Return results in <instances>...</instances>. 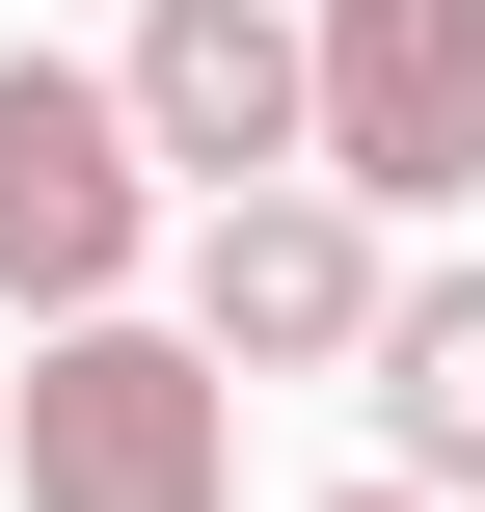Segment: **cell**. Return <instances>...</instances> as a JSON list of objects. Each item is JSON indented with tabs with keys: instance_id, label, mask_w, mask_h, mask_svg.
Returning <instances> with one entry per match:
<instances>
[{
	"instance_id": "cell-4",
	"label": "cell",
	"mask_w": 485,
	"mask_h": 512,
	"mask_svg": "<svg viewBox=\"0 0 485 512\" xmlns=\"http://www.w3.org/2000/svg\"><path fill=\"white\" fill-rule=\"evenodd\" d=\"M378 324H405V270H378L351 189H243V216H189V351H216V378H378Z\"/></svg>"
},
{
	"instance_id": "cell-1",
	"label": "cell",
	"mask_w": 485,
	"mask_h": 512,
	"mask_svg": "<svg viewBox=\"0 0 485 512\" xmlns=\"http://www.w3.org/2000/svg\"><path fill=\"white\" fill-rule=\"evenodd\" d=\"M0 486L27 512H243V378L189 324H54L0 378Z\"/></svg>"
},
{
	"instance_id": "cell-6",
	"label": "cell",
	"mask_w": 485,
	"mask_h": 512,
	"mask_svg": "<svg viewBox=\"0 0 485 512\" xmlns=\"http://www.w3.org/2000/svg\"><path fill=\"white\" fill-rule=\"evenodd\" d=\"M378 486L485 512V270H405V324H378Z\"/></svg>"
},
{
	"instance_id": "cell-7",
	"label": "cell",
	"mask_w": 485,
	"mask_h": 512,
	"mask_svg": "<svg viewBox=\"0 0 485 512\" xmlns=\"http://www.w3.org/2000/svg\"><path fill=\"white\" fill-rule=\"evenodd\" d=\"M324 512H432V486H324Z\"/></svg>"
},
{
	"instance_id": "cell-3",
	"label": "cell",
	"mask_w": 485,
	"mask_h": 512,
	"mask_svg": "<svg viewBox=\"0 0 485 512\" xmlns=\"http://www.w3.org/2000/svg\"><path fill=\"white\" fill-rule=\"evenodd\" d=\"M108 108H135V162H162L189 216H243V189H324V27H297V0H135Z\"/></svg>"
},
{
	"instance_id": "cell-2",
	"label": "cell",
	"mask_w": 485,
	"mask_h": 512,
	"mask_svg": "<svg viewBox=\"0 0 485 512\" xmlns=\"http://www.w3.org/2000/svg\"><path fill=\"white\" fill-rule=\"evenodd\" d=\"M135 270H189V243H162V162H135L108 54H0V324L27 351L135 324Z\"/></svg>"
},
{
	"instance_id": "cell-5",
	"label": "cell",
	"mask_w": 485,
	"mask_h": 512,
	"mask_svg": "<svg viewBox=\"0 0 485 512\" xmlns=\"http://www.w3.org/2000/svg\"><path fill=\"white\" fill-rule=\"evenodd\" d=\"M297 27H324V189L459 216L485 189V0H297Z\"/></svg>"
}]
</instances>
